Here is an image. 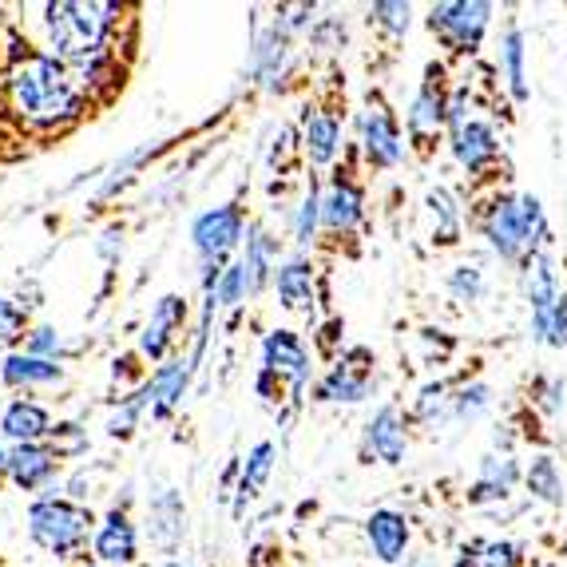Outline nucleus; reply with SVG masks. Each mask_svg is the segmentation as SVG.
<instances>
[{"mask_svg":"<svg viewBox=\"0 0 567 567\" xmlns=\"http://www.w3.org/2000/svg\"><path fill=\"white\" fill-rule=\"evenodd\" d=\"M441 393H445V385H429L425 393H421V405H416V413H421V416H433V405L441 409V401H445Z\"/></svg>","mask_w":567,"mask_h":567,"instance_id":"nucleus-40","label":"nucleus"},{"mask_svg":"<svg viewBox=\"0 0 567 567\" xmlns=\"http://www.w3.org/2000/svg\"><path fill=\"white\" fill-rule=\"evenodd\" d=\"M488 4H433L429 12V29L441 32L449 40V48L456 52H473L476 40H481L484 24H488Z\"/></svg>","mask_w":567,"mask_h":567,"instance_id":"nucleus-5","label":"nucleus"},{"mask_svg":"<svg viewBox=\"0 0 567 567\" xmlns=\"http://www.w3.org/2000/svg\"><path fill=\"white\" fill-rule=\"evenodd\" d=\"M147 532H152V544L163 551H171L187 532V508H183V496L175 488H163L159 496L147 508Z\"/></svg>","mask_w":567,"mask_h":567,"instance_id":"nucleus-9","label":"nucleus"},{"mask_svg":"<svg viewBox=\"0 0 567 567\" xmlns=\"http://www.w3.org/2000/svg\"><path fill=\"white\" fill-rule=\"evenodd\" d=\"M135 551H140V536H135L132 520L123 512L104 516V524L95 532V556L104 559V564H132Z\"/></svg>","mask_w":567,"mask_h":567,"instance_id":"nucleus-14","label":"nucleus"},{"mask_svg":"<svg viewBox=\"0 0 567 567\" xmlns=\"http://www.w3.org/2000/svg\"><path fill=\"white\" fill-rule=\"evenodd\" d=\"M453 290L464 293V298H476V290H481V270H476V266H461L453 275Z\"/></svg>","mask_w":567,"mask_h":567,"instance_id":"nucleus-37","label":"nucleus"},{"mask_svg":"<svg viewBox=\"0 0 567 567\" xmlns=\"http://www.w3.org/2000/svg\"><path fill=\"white\" fill-rule=\"evenodd\" d=\"M92 512L80 508V504H68V501H37L29 508V532L37 539L40 548L52 551V556H68V551H76L80 544L87 539L92 532Z\"/></svg>","mask_w":567,"mask_h":567,"instance_id":"nucleus-3","label":"nucleus"},{"mask_svg":"<svg viewBox=\"0 0 567 567\" xmlns=\"http://www.w3.org/2000/svg\"><path fill=\"white\" fill-rule=\"evenodd\" d=\"M190 238H195V250L203 258H227L238 238H243V210H238V203L199 215L190 223Z\"/></svg>","mask_w":567,"mask_h":567,"instance_id":"nucleus-6","label":"nucleus"},{"mask_svg":"<svg viewBox=\"0 0 567 567\" xmlns=\"http://www.w3.org/2000/svg\"><path fill=\"white\" fill-rule=\"evenodd\" d=\"M275 255H278V238H270L266 230H255V238L246 243V270L255 275V286L266 282V275L275 270Z\"/></svg>","mask_w":567,"mask_h":567,"instance_id":"nucleus-27","label":"nucleus"},{"mask_svg":"<svg viewBox=\"0 0 567 567\" xmlns=\"http://www.w3.org/2000/svg\"><path fill=\"white\" fill-rule=\"evenodd\" d=\"M504 68H508V84L512 92L528 95V87H524V44H520V32H508V44H504Z\"/></svg>","mask_w":567,"mask_h":567,"instance_id":"nucleus-29","label":"nucleus"},{"mask_svg":"<svg viewBox=\"0 0 567 567\" xmlns=\"http://www.w3.org/2000/svg\"><path fill=\"white\" fill-rule=\"evenodd\" d=\"M187 378H190V365L187 361H167L152 378L147 385V401H152V413L155 416H167L171 409L183 401V389H187Z\"/></svg>","mask_w":567,"mask_h":567,"instance_id":"nucleus-17","label":"nucleus"},{"mask_svg":"<svg viewBox=\"0 0 567 567\" xmlns=\"http://www.w3.org/2000/svg\"><path fill=\"white\" fill-rule=\"evenodd\" d=\"M473 567H516V548L512 544H484L481 556L473 559Z\"/></svg>","mask_w":567,"mask_h":567,"instance_id":"nucleus-33","label":"nucleus"},{"mask_svg":"<svg viewBox=\"0 0 567 567\" xmlns=\"http://www.w3.org/2000/svg\"><path fill=\"white\" fill-rule=\"evenodd\" d=\"M20 330H24V310H17L9 298H0V341L17 338Z\"/></svg>","mask_w":567,"mask_h":567,"instance_id":"nucleus-36","label":"nucleus"},{"mask_svg":"<svg viewBox=\"0 0 567 567\" xmlns=\"http://www.w3.org/2000/svg\"><path fill=\"white\" fill-rule=\"evenodd\" d=\"M0 429H4V436H12L17 445H40V436L52 433V416H48L44 405H37V401H12L9 409H4V416H0Z\"/></svg>","mask_w":567,"mask_h":567,"instance_id":"nucleus-13","label":"nucleus"},{"mask_svg":"<svg viewBox=\"0 0 567 567\" xmlns=\"http://www.w3.org/2000/svg\"><path fill=\"white\" fill-rule=\"evenodd\" d=\"M369 445H373V453L385 464L405 461V429H401L398 409H381V413L369 421Z\"/></svg>","mask_w":567,"mask_h":567,"instance_id":"nucleus-18","label":"nucleus"},{"mask_svg":"<svg viewBox=\"0 0 567 567\" xmlns=\"http://www.w3.org/2000/svg\"><path fill=\"white\" fill-rule=\"evenodd\" d=\"M9 92L17 112L40 127H56L84 112V92L76 87L72 72L44 52H24V60L9 72Z\"/></svg>","mask_w":567,"mask_h":567,"instance_id":"nucleus-1","label":"nucleus"},{"mask_svg":"<svg viewBox=\"0 0 567 567\" xmlns=\"http://www.w3.org/2000/svg\"><path fill=\"white\" fill-rule=\"evenodd\" d=\"M484 405H488V389L484 385H473L461 393V413H476V409H484Z\"/></svg>","mask_w":567,"mask_h":567,"instance_id":"nucleus-39","label":"nucleus"},{"mask_svg":"<svg viewBox=\"0 0 567 567\" xmlns=\"http://www.w3.org/2000/svg\"><path fill=\"white\" fill-rule=\"evenodd\" d=\"M4 476H9V453L0 449V481H4Z\"/></svg>","mask_w":567,"mask_h":567,"instance_id":"nucleus-42","label":"nucleus"},{"mask_svg":"<svg viewBox=\"0 0 567 567\" xmlns=\"http://www.w3.org/2000/svg\"><path fill=\"white\" fill-rule=\"evenodd\" d=\"M56 449H48V445H17L9 453V476L12 484H17L20 492H37L44 488L52 476H56Z\"/></svg>","mask_w":567,"mask_h":567,"instance_id":"nucleus-8","label":"nucleus"},{"mask_svg":"<svg viewBox=\"0 0 567 567\" xmlns=\"http://www.w3.org/2000/svg\"><path fill=\"white\" fill-rule=\"evenodd\" d=\"M262 361H266V373L290 378L293 389H302L306 378H310V353H306L302 338L290 330H275L262 341Z\"/></svg>","mask_w":567,"mask_h":567,"instance_id":"nucleus-7","label":"nucleus"},{"mask_svg":"<svg viewBox=\"0 0 567 567\" xmlns=\"http://www.w3.org/2000/svg\"><path fill=\"white\" fill-rule=\"evenodd\" d=\"M441 72H429V84L421 87V95L413 100L409 107V132L416 140H425V135H436V127L445 123V95H441Z\"/></svg>","mask_w":567,"mask_h":567,"instance_id":"nucleus-16","label":"nucleus"},{"mask_svg":"<svg viewBox=\"0 0 567 567\" xmlns=\"http://www.w3.org/2000/svg\"><path fill=\"white\" fill-rule=\"evenodd\" d=\"M167 567H190V564H183V559H171V564Z\"/></svg>","mask_w":567,"mask_h":567,"instance_id":"nucleus-43","label":"nucleus"},{"mask_svg":"<svg viewBox=\"0 0 567 567\" xmlns=\"http://www.w3.org/2000/svg\"><path fill=\"white\" fill-rule=\"evenodd\" d=\"M270 473H275V445L270 441H262V445L250 449V456H246V468H243V481H238V501H255L258 492H262V484L270 481Z\"/></svg>","mask_w":567,"mask_h":567,"instance_id":"nucleus-24","label":"nucleus"},{"mask_svg":"<svg viewBox=\"0 0 567 567\" xmlns=\"http://www.w3.org/2000/svg\"><path fill=\"white\" fill-rule=\"evenodd\" d=\"M365 536H369V544H373V551H378V559H385V564H398V559L405 556V548H409V520L401 516V512L381 508V512H373V516H369Z\"/></svg>","mask_w":567,"mask_h":567,"instance_id":"nucleus-12","label":"nucleus"},{"mask_svg":"<svg viewBox=\"0 0 567 567\" xmlns=\"http://www.w3.org/2000/svg\"><path fill=\"white\" fill-rule=\"evenodd\" d=\"M183 318H187V302H183L179 293H167V298H159V306H155L152 322H147V330H143L140 338V353L143 358H163L171 346V338H175V330L183 326Z\"/></svg>","mask_w":567,"mask_h":567,"instance_id":"nucleus-11","label":"nucleus"},{"mask_svg":"<svg viewBox=\"0 0 567 567\" xmlns=\"http://www.w3.org/2000/svg\"><path fill=\"white\" fill-rule=\"evenodd\" d=\"M528 286H532V306H536V330L544 333L548 330V318L556 310V278H551V266L544 255L532 258V275H528Z\"/></svg>","mask_w":567,"mask_h":567,"instance_id":"nucleus-23","label":"nucleus"},{"mask_svg":"<svg viewBox=\"0 0 567 567\" xmlns=\"http://www.w3.org/2000/svg\"><path fill=\"white\" fill-rule=\"evenodd\" d=\"M29 353H32V358L56 361V353H60V333H56V330H48V326L32 330V333H29Z\"/></svg>","mask_w":567,"mask_h":567,"instance_id":"nucleus-34","label":"nucleus"},{"mask_svg":"<svg viewBox=\"0 0 567 567\" xmlns=\"http://www.w3.org/2000/svg\"><path fill=\"white\" fill-rule=\"evenodd\" d=\"M318 215H322V199H318V195H313V187H310V195L302 199V210H298V223H293V238H298V243H310V238H313Z\"/></svg>","mask_w":567,"mask_h":567,"instance_id":"nucleus-32","label":"nucleus"},{"mask_svg":"<svg viewBox=\"0 0 567 567\" xmlns=\"http://www.w3.org/2000/svg\"><path fill=\"white\" fill-rule=\"evenodd\" d=\"M528 484L532 492H539L544 501H559V481H556V464L544 456V461L532 464V473H528Z\"/></svg>","mask_w":567,"mask_h":567,"instance_id":"nucleus-30","label":"nucleus"},{"mask_svg":"<svg viewBox=\"0 0 567 567\" xmlns=\"http://www.w3.org/2000/svg\"><path fill=\"white\" fill-rule=\"evenodd\" d=\"M306 152L313 163H330L338 152V120L326 112H310L306 115Z\"/></svg>","mask_w":567,"mask_h":567,"instance_id":"nucleus-25","label":"nucleus"},{"mask_svg":"<svg viewBox=\"0 0 567 567\" xmlns=\"http://www.w3.org/2000/svg\"><path fill=\"white\" fill-rule=\"evenodd\" d=\"M373 20L385 24L393 32H405L409 29V4H373Z\"/></svg>","mask_w":567,"mask_h":567,"instance_id":"nucleus-35","label":"nucleus"},{"mask_svg":"<svg viewBox=\"0 0 567 567\" xmlns=\"http://www.w3.org/2000/svg\"><path fill=\"white\" fill-rule=\"evenodd\" d=\"M512 481H516V468H512V461H488L484 464V481L473 488V501H492V496H504V492L512 488Z\"/></svg>","mask_w":567,"mask_h":567,"instance_id":"nucleus-28","label":"nucleus"},{"mask_svg":"<svg viewBox=\"0 0 567 567\" xmlns=\"http://www.w3.org/2000/svg\"><path fill=\"white\" fill-rule=\"evenodd\" d=\"M143 405H152V401H147V389H143V393H135V398L127 401V405H123L112 421H107V433H112V436H132L135 416L143 413Z\"/></svg>","mask_w":567,"mask_h":567,"instance_id":"nucleus-31","label":"nucleus"},{"mask_svg":"<svg viewBox=\"0 0 567 567\" xmlns=\"http://www.w3.org/2000/svg\"><path fill=\"white\" fill-rule=\"evenodd\" d=\"M365 393H369V369L350 365V361H338L330 378L322 381L326 401H361Z\"/></svg>","mask_w":567,"mask_h":567,"instance_id":"nucleus-22","label":"nucleus"},{"mask_svg":"<svg viewBox=\"0 0 567 567\" xmlns=\"http://www.w3.org/2000/svg\"><path fill=\"white\" fill-rule=\"evenodd\" d=\"M112 12H120V4H48V37L60 64L72 68L80 60L100 56L115 20Z\"/></svg>","mask_w":567,"mask_h":567,"instance_id":"nucleus-2","label":"nucleus"},{"mask_svg":"<svg viewBox=\"0 0 567 567\" xmlns=\"http://www.w3.org/2000/svg\"><path fill=\"white\" fill-rule=\"evenodd\" d=\"M0 373H4L9 385H52V381L64 378V369H60L56 361L32 358V353H9Z\"/></svg>","mask_w":567,"mask_h":567,"instance_id":"nucleus-21","label":"nucleus"},{"mask_svg":"<svg viewBox=\"0 0 567 567\" xmlns=\"http://www.w3.org/2000/svg\"><path fill=\"white\" fill-rule=\"evenodd\" d=\"M456 159L464 163L468 171H481L484 163L496 155V135L488 132V123H481V120H468V123H461L456 127Z\"/></svg>","mask_w":567,"mask_h":567,"instance_id":"nucleus-19","label":"nucleus"},{"mask_svg":"<svg viewBox=\"0 0 567 567\" xmlns=\"http://www.w3.org/2000/svg\"><path fill=\"white\" fill-rule=\"evenodd\" d=\"M361 135H365L369 159L378 163V167H393V163H401V155H405L398 123H393V115H389L385 107H369V112L361 115Z\"/></svg>","mask_w":567,"mask_h":567,"instance_id":"nucleus-10","label":"nucleus"},{"mask_svg":"<svg viewBox=\"0 0 567 567\" xmlns=\"http://www.w3.org/2000/svg\"><path fill=\"white\" fill-rule=\"evenodd\" d=\"M278 298L286 310H310L313 306V266L306 258H293L278 270Z\"/></svg>","mask_w":567,"mask_h":567,"instance_id":"nucleus-20","label":"nucleus"},{"mask_svg":"<svg viewBox=\"0 0 567 567\" xmlns=\"http://www.w3.org/2000/svg\"><path fill=\"white\" fill-rule=\"evenodd\" d=\"M361 207H365V199H361V190L353 187L350 179H333L330 190H326L322 199V223L330 230H353L361 218Z\"/></svg>","mask_w":567,"mask_h":567,"instance_id":"nucleus-15","label":"nucleus"},{"mask_svg":"<svg viewBox=\"0 0 567 567\" xmlns=\"http://www.w3.org/2000/svg\"><path fill=\"white\" fill-rule=\"evenodd\" d=\"M539 227H544V218H539V203L532 199V195H524V199L496 203V210H492V218H488V238L501 255L516 258L536 243Z\"/></svg>","mask_w":567,"mask_h":567,"instance_id":"nucleus-4","label":"nucleus"},{"mask_svg":"<svg viewBox=\"0 0 567 567\" xmlns=\"http://www.w3.org/2000/svg\"><path fill=\"white\" fill-rule=\"evenodd\" d=\"M255 290H258L255 275L246 270V262H230L227 270H223V278H218V286H215L210 298H215L218 306H243Z\"/></svg>","mask_w":567,"mask_h":567,"instance_id":"nucleus-26","label":"nucleus"},{"mask_svg":"<svg viewBox=\"0 0 567 567\" xmlns=\"http://www.w3.org/2000/svg\"><path fill=\"white\" fill-rule=\"evenodd\" d=\"M338 330H341V322H330V326L322 330V346H326V350H333V341H338L333 333H338Z\"/></svg>","mask_w":567,"mask_h":567,"instance_id":"nucleus-41","label":"nucleus"},{"mask_svg":"<svg viewBox=\"0 0 567 567\" xmlns=\"http://www.w3.org/2000/svg\"><path fill=\"white\" fill-rule=\"evenodd\" d=\"M544 333H551V341L556 346H564L567 341V293L556 302V310H551V318H548V330Z\"/></svg>","mask_w":567,"mask_h":567,"instance_id":"nucleus-38","label":"nucleus"}]
</instances>
